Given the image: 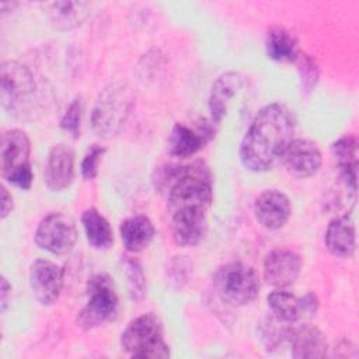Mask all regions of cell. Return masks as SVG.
I'll list each match as a JSON object with an SVG mask.
<instances>
[{"label":"cell","mask_w":359,"mask_h":359,"mask_svg":"<svg viewBox=\"0 0 359 359\" xmlns=\"http://www.w3.org/2000/svg\"><path fill=\"white\" fill-rule=\"evenodd\" d=\"M294 118L282 104L264 107L251 122L240 144V158L245 168L262 172L271 170L293 139Z\"/></svg>","instance_id":"cell-1"},{"label":"cell","mask_w":359,"mask_h":359,"mask_svg":"<svg viewBox=\"0 0 359 359\" xmlns=\"http://www.w3.org/2000/svg\"><path fill=\"white\" fill-rule=\"evenodd\" d=\"M1 105L17 119H34L42 111V95L32 72L22 63L6 60L0 67Z\"/></svg>","instance_id":"cell-2"},{"label":"cell","mask_w":359,"mask_h":359,"mask_svg":"<svg viewBox=\"0 0 359 359\" xmlns=\"http://www.w3.org/2000/svg\"><path fill=\"white\" fill-rule=\"evenodd\" d=\"M121 345L132 358L163 359L170 356V348L163 338V325L153 313L133 318L121 335Z\"/></svg>","instance_id":"cell-3"},{"label":"cell","mask_w":359,"mask_h":359,"mask_svg":"<svg viewBox=\"0 0 359 359\" xmlns=\"http://www.w3.org/2000/svg\"><path fill=\"white\" fill-rule=\"evenodd\" d=\"M133 105V95L126 84L114 83L105 87L93 108L91 125L95 133L111 137L119 132Z\"/></svg>","instance_id":"cell-4"},{"label":"cell","mask_w":359,"mask_h":359,"mask_svg":"<svg viewBox=\"0 0 359 359\" xmlns=\"http://www.w3.org/2000/svg\"><path fill=\"white\" fill-rule=\"evenodd\" d=\"M213 286L219 297L230 306L251 303L259 292V278L254 268L243 262H229L217 268Z\"/></svg>","instance_id":"cell-5"},{"label":"cell","mask_w":359,"mask_h":359,"mask_svg":"<svg viewBox=\"0 0 359 359\" xmlns=\"http://www.w3.org/2000/svg\"><path fill=\"white\" fill-rule=\"evenodd\" d=\"M31 142L25 132L10 129L1 137V174L20 189H29L34 172L29 164Z\"/></svg>","instance_id":"cell-6"},{"label":"cell","mask_w":359,"mask_h":359,"mask_svg":"<svg viewBox=\"0 0 359 359\" xmlns=\"http://www.w3.org/2000/svg\"><path fill=\"white\" fill-rule=\"evenodd\" d=\"M118 313V294L112 279L107 273L94 275L87 283V303L77 316L83 328H94L115 318Z\"/></svg>","instance_id":"cell-7"},{"label":"cell","mask_w":359,"mask_h":359,"mask_svg":"<svg viewBox=\"0 0 359 359\" xmlns=\"http://www.w3.org/2000/svg\"><path fill=\"white\" fill-rule=\"evenodd\" d=\"M76 241V224L70 216L62 212H53L45 216L35 231L36 245L55 255L70 252Z\"/></svg>","instance_id":"cell-8"},{"label":"cell","mask_w":359,"mask_h":359,"mask_svg":"<svg viewBox=\"0 0 359 359\" xmlns=\"http://www.w3.org/2000/svg\"><path fill=\"white\" fill-rule=\"evenodd\" d=\"M65 272L52 261L36 259L29 266V286L35 299L43 304H53L63 289Z\"/></svg>","instance_id":"cell-9"},{"label":"cell","mask_w":359,"mask_h":359,"mask_svg":"<svg viewBox=\"0 0 359 359\" xmlns=\"http://www.w3.org/2000/svg\"><path fill=\"white\" fill-rule=\"evenodd\" d=\"M280 160L290 174L299 178H307L320 170L323 157L314 142L309 139H292Z\"/></svg>","instance_id":"cell-10"},{"label":"cell","mask_w":359,"mask_h":359,"mask_svg":"<svg viewBox=\"0 0 359 359\" xmlns=\"http://www.w3.org/2000/svg\"><path fill=\"white\" fill-rule=\"evenodd\" d=\"M74 180V153L65 143L55 144L48 154L43 181L53 192H60L72 185Z\"/></svg>","instance_id":"cell-11"},{"label":"cell","mask_w":359,"mask_h":359,"mask_svg":"<svg viewBox=\"0 0 359 359\" xmlns=\"http://www.w3.org/2000/svg\"><path fill=\"white\" fill-rule=\"evenodd\" d=\"M300 269V257L287 248L272 250L264 261V278L268 285L276 289L292 285L297 279Z\"/></svg>","instance_id":"cell-12"},{"label":"cell","mask_w":359,"mask_h":359,"mask_svg":"<svg viewBox=\"0 0 359 359\" xmlns=\"http://www.w3.org/2000/svg\"><path fill=\"white\" fill-rule=\"evenodd\" d=\"M266 302L273 317L287 324L297 321L304 314L314 313L318 307V300L313 293H309L304 297H297L285 290V287L271 292Z\"/></svg>","instance_id":"cell-13"},{"label":"cell","mask_w":359,"mask_h":359,"mask_svg":"<svg viewBox=\"0 0 359 359\" xmlns=\"http://www.w3.org/2000/svg\"><path fill=\"white\" fill-rule=\"evenodd\" d=\"M254 213L264 229L278 230L287 223L292 215L290 201L280 191H264L255 201Z\"/></svg>","instance_id":"cell-14"},{"label":"cell","mask_w":359,"mask_h":359,"mask_svg":"<svg viewBox=\"0 0 359 359\" xmlns=\"http://www.w3.org/2000/svg\"><path fill=\"white\" fill-rule=\"evenodd\" d=\"M206 212L203 209H182L171 213L174 240L184 247L196 245L208 229Z\"/></svg>","instance_id":"cell-15"},{"label":"cell","mask_w":359,"mask_h":359,"mask_svg":"<svg viewBox=\"0 0 359 359\" xmlns=\"http://www.w3.org/2000/svg\"><path fill=\"white\" fill-rule=\"evenodd\" d=\"M325 245L328 251L338 258H351L356 250L355 223L348 216L332 219L325 231Z\"/></svg>","instance_id":"cell-16"},{"label":"cell","mask_w":359,"mask_h":359,"mask_svg":"<svg viewBox=\"0 0 359 359\" xmlns=\"http://www.w3.org/2000/svg\"><path fill=\"white\" fill-rule=\"evenodd\" d=\"M287 341L292 345V355L297 359H314L327 355L325 337L313 325L290 328Z\"/></svg>","instance_id":"cell-17"},{"label":"cell","mask_w":359,"mask_h":359,"mask_svg":"<svg viewBox=\"0 0 359 359\" xmlns=\"http://www.w3.org/2000/svg\"><path fill=\"white\" fill-rule=\"evenodd\" d=\"M243 79L237 72H227L217 77L209 95L210 118L215 123H220L227 112L230 100L238 93Z\"/></svg>","instance_id":"cell-18"},{"label":"cell","mask_w":359,"mask_h":359,"mask_svg":"<svg viewBox=\"0 0 359 359\" xmlns=\"http://www.w3.org/2000/svg\"><path fill=\"white\" fill-rule=\"evenodd\" d=\"M358 140L352 135H346L338 139L332 144V156L335 158L337 167L352 192L356 191L358 178Z\"/></svg>","instance_id":"cell-19"},{"label":"cell","mask_w":359,"mask_h":359,"mask_svg":"<svg viewBox=\"0 0 359 359\" xmlns=\"http://www.w3.org/2000/svg\"><path fill=\"white\" fill-rule=\"evenodd\" d=\"M91 6L86 1H53L46 4L50 24L57 29H72L83 24Z\"/></svg>","instance_id":"cell-20"},{"label":"cell","mask_w":359,"mask_h":359,"mask_svg":"<svg viewBox=\"0 0 359 359\" xmlns=\"http://www.w3.org/2000/svg\"><path fill=\"white\" fill-rule=\"evenodd\" d=\"M154 237V226L149 217L136 215L128 217L121 224V238L125 248L130 252H139L149 247Z\"/></svg>","instance_id":"cell-21"},{"label":"cell","mask_w":359,"mask_h":359,"mask_svg":"<svg viewBox=\"0 0 359 359\" xmlns=\"http://www.w3.org/2000/svg\"><path fill=\"white\" fill-rule=\"evenodd\" d=\"M208 139L201 130L195 132L184 123H175L168 135V151L175 157H189L203 147Z\"/></svg>","instance_id":"cell-22"},{"label":"cell","mask_w":359,"mask_h":359,"mask_svg":"<svg viewBox=\"0 0 359 359\" xmlns=\"http://www.w3.org/2000/svg\"><path fill=\"white\" fill-rule=\"evenodd\" d=\"M81 224L87 241L97 250H107L114 243L112 229L109 222L95 209L88 208L81 215Z\"/></svg>","instance_id":"cell-23"},{"label":"cell","mask_w":359,"mask_h":359,"mask_svg":"<svg viewBox=\"0 0 359 359\" xmlns=\"http://www.w3.org/2000/svg\"><path fill=\"white\" fill-rule=\"evenodd\" d=\"M266 55L275 62L290 63L299 56L294 36L283 28H272L266 35Z\"/></svg>","instance_id":"cell-24"},{"label":"cell","mask_w":359,"mask_h":359,"mask_svg":"<svg viewBox=\"0 0 359 359\" xmlns=\"http://www.w3.org/2000/svg\"><path fill=\"white\" fill-rule=\"evenodd\" d=\"M126 278H128V290L132 300H140L144 294L146 279L142 271V266L136 261L126 262Z\"/></svg>","instance_id":"cell-25"},{"label":"cell","mask_w":359,"mask_h":359,"mask_svg":"<svg viewBox=\"0 0 359 359\" xmlns=\"http://www.w3.org/2000/svg\"><path fill=\"white\" fill-rule=\"evenodd\" d=\"M104 153H105V149L98 146V144H93L86 151V154H84V157L81 160V165H80V171H81L83 178L93 180V178L97 177L100 161H101Z\"/></svg>","instance_id":"cell-26"},{"label":"cell","mask_w":359,"mask_h":359,"mask_svg":"<svg viewBox=\"0 0 359 359\" xmlns=\"http://www.w3.org/2000/svg\"><path fill=\"white\" fill-rule=\"evenodd\" d=\"M80 122H81V101L76 98L70 102L66 112L60 119V126L74 137L80 136Z\"/></svg>","instance_id":"cell-27"},{"label":"cell","mask_w":359,"mask_h":359,"mask_svg":"<svg viewBox=\"0 0 359 359\" xmlns=\"http://www.w3.org/2000/svg\"><path fill=\"white\" fill-rule=\"evenodd\" d=\"M299 74L306 91H311L318 79V69L316 62L307 55H299Z\"/></svg>","instance_id":"cell-28"},{"label":"cell","mask_w":359,"mask_h":359,"mask_svg":"<svg viewBox=\"0 0 359 359\" xmlns=\"http://www.w3.org/2000/svg\"><path fill=\"white\" fill-rule=\"evenodd\" d=\"M0 191H1V219H6L11 213L14 203H13V196L8 194V191L4 187H1Z\"/></svg>","instance_id":"cell-29"},{"label":"cell","mask_w":359,"mask_h":359,"mask_svg":"<svg viewBox=\"0 0 359 359\" xmlns=\"http://www.w3.org/2000/svg\"><path fill=\"white\" fill-rule=\"evenodd\" d=\"M10 292H11V286L8 285L7 279L3 276V278H1V287H0V304H1V311H4L6 307H7Z\"/></svg>","instance_id":"cell-30"}]
</instances>
